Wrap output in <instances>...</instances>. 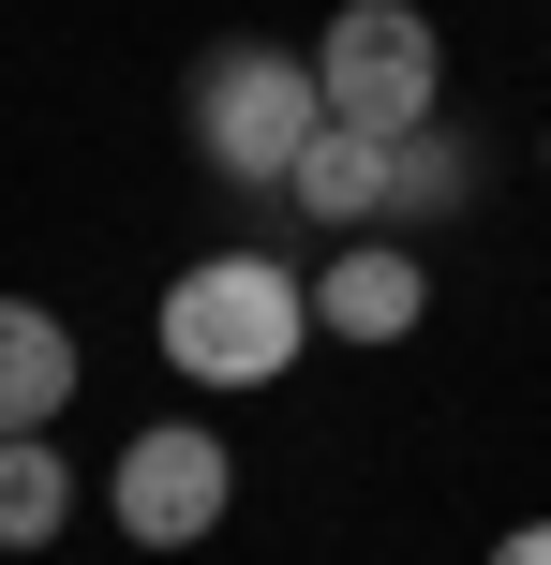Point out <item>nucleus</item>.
<instances>
[{
  "instance_id": "nucleus-1",
  "label": "nucleus",
  "mask_w": 551,
  "mask_h": 565,
  "mask_svg": "<svg viewBox=\"0 0 551 565\" xmlns=\"http://www.w3.org/2000/svg\"><path fill=\"white\" fill-rule=\"evenodd\" d=\"M165 342L194 387H284V358L314 342V282H298L284 254H194L165 282Z\"/></svg>"
},
{
  "instance_id": "nucleus-2",
  "label": "nucleus",
  "mask_w": 551,
  "mask_h": 565,
  "mask_svg": "<svg viewBox=\"0 0 551 565\" xmlns=\"http://www.w3.org/2000/svg\"><path fill=\"white\" fill-rule=\"evenodd\" d=\"M179 135H194V164L209 179H239V194H284L298 179V149L328 135V89H314V60H284V45H209L194 60V89H179Z\"/></svg>"
},
{
  "instance_id": "nucleus-3",
  "label": "nucleus",
  "mask_w": 551,
  "mask_h": 565,
  "mask_svg": "<svg viewBox=\"0 0 551 565\" xmlns=\"http://www.w3.org/2000/svg\"><path fill=\"white\" fill-rule=\"evenodd\" d=\"M314 89H328V119L343 135H433L447 119V45H433V15L417 0H343L328 15V45H314Z\"/></svg>"
},
{
  "instance_id": "nucleus-4",
  "label": "nucleus",
  "mask_w": 551,
  "mask_h": 565,
  "mask_svg": "<svg viewBox=\"0 0 551 565\" xmlns=\"http://www.w3.org/2000/svg\"><path fill=\"white\" fill-rule=\"evenodd\" d=\"M105 507H119V536H135V551H194L209 521L239 507V461H224V431H194V417H149L135 447H119Z\"/></svg>"
},
{
  "instance_id": "nucleus-5",
  "label": "nucleus",
  "mask_w": 551,
  "mask_h": 565,
  "mask_svg": "<svg viewBox=\"0 0 551 565\" xmlns=\"http://www.w3.org/2000/svg\"><path fill=\"white\" fill-rule=\"evenodd\" d=\"M417 312H433V282H417L403 238H343V254L314 268V328H343V342H403Z\"/></svg>"
},
{
  "instance_id": "nucleus-6",
  "label": "nucleus",
  "mask_w": 551,
  "mask_h": 565,
  "mask_svg": "<svg viewBox=\"0 0 551 565\" xmlns=\"http://www.w3.org/2000/svg\"><path fill=\"white\" fill-rule=\"evenodd\" d=\"M284 194L314 209L328 238H373L388 209H403V149H388V135H343V119H328V135L298 149V179H284Z\"/></svg>"
},
{
  "instance_id": "nucleus-7",
  "label": "nucleus",
  "mask_w": 551,
  "mask_h": 565,
  "mask_svg": "<svg viewBox=\"0 0 551 565\" xmlns=\"http://www.w3.org/2000/svg\"><path fill=\"white\" fill-rule=\"evenodd\" d=\"M75 402V328L45 298H0V431H60Z\"/></svg>"
},
{
  "instance_id": "nucleus-8",
  "label": "nucleus",
  "mask_w": 551,
  "mask_h": 565,
  "mask_svg": "<svg viewBox=\"0 0 551 565\" xmlns=\"http://www.w3.org/2000/svg\"><path fill=\"white\" fill-rule=\"evenodd\" d=\"M60 521H75V477H60L45 431H0V551H45Z\"/></svg>"
},
{
  "instance_id": "nucleus-9",
  "label": "nucleus",
  "mask_w": 551,
  "mask_h": 565,
  "mask_svg": "<svg viewBox=\"0 0 551 565\" xmlns=\"http://www.w3.org/2000/svg\"><path fill=\"white\" fill-rule=\"evenodd\" d=\"M463 209H477V149L447 135V119L403 135V224H463Z\"/></svg>"
},
{
  "instance_id": "nucleus-10",
  "label": "nucleus",
  "mask_w": 551,
  "mask_h": 565,
  "mask_svg": "<svg viewBox=\"0 0 551 565\" xmlns=\"http://www.w3.org/2000/svg\"><path fill=\"white\" fill-rule=\"evenodd\" d=\"M492 565H551V521H522V536H507V551H492Z\"/></svg>"
}]
</instances>
